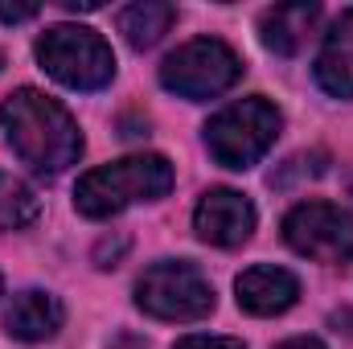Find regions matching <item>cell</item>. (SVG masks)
<instances>
[{
	"label": "cell",
	"instance_id": "3",
	"mask_svg": "<svg viewBox=\"0 0 353 349\" xmlns=\"http://www.w3.org/2000/svg\"><path fill=\"white\" fill-rule=\"evenodd\" d=\"M279 128H283L279 107L267 103L263 94H251V99H239V103L222 107L205 123V148L222 169H251L255 161L267 157Z\"/></svg>",
	"mask_w": 353,
	"mask_h": 349
},
{
	"label": "cell",
	"instance_id": "5",
	"mask_svg": "<svg viewBox=\"0 0 353 349\" xmlns=\"http://www.w3.org/2000/svg\"><path fill=\"white\" fill-rule=\"evenodd\" d=\"M243 79V58L218 41V37H193L181 50H173L161 66V83L181 99H218L222 90H230Z\"/></svg>",
	"mask_w": 353,
	"mask_h": 349
},
{
	"label": "cell",
	"instance_id": "12",
	"mask_svg": "<svg viewBox=\"0 0 353 349\" xmlns=\"http://www.w3.org/2000/svg\"><path fill=\"white\" fill-rule=\"evenodd\" d=\"M321 21V4H275L267 8L259 21V37L271 54L279 58H296L308 41V33Z\"/></svg>",
	"mask_w": 353,
	"mask_h": 349
},
{
	"label": "cell",
	"instance_id": "15",
	"mask_svg": "<svg viewBox=\"0 0 353 349\" xmlns=\"http://www.w3.org/2000/svg\"><path fill=\"white\" fill-rule=\"evenodd\" d=\"M173 349H247V346L234 341V337H185Z\"/></svg>",
	"mask_w": 353,
	"mask_h": 349
},
{
	"label": "cell",
	"instance_id": "6",
	"mask_svg": "<svg viewBox=\"0 0 353 349\" xmlns=\"http://www.w3.org/2000/svg\"><path fill=\"white\" fill-rule=\"evenodd\" d=\"M136 304L157 321H201L214 312V288L193 263L165 259L140 275Z\"/></svg>",
	"mask_w": 353,
	"mask_h": 349
},
{
	"label": "cell",
	"instance_id": "8",
	"mask_svg": "<svg viewBox=\"0 0 353 349\" xmlns=\"http://www.w3.org/2000/svg\"><path fill=\"white\" fill-rule=\"evenodd\" d=\"M193 230L214 247H239L255 230V206L239 189H210L193 210Z\"/></svg>",
	"mask_w": 353,
	"mask_h": 349
},
{
	"label": "cell",
	"instance_id": "9",
	"mask_svg": "<svg viewBox=\"0 0 353 349\" xmlns=\"http://www.w3.org/2000/svg\"><path fill=\"white\" fill-rule=\"evenodd\" d=\"M234 292H239V308H247L251 317H279L300 300V279L288 267L259 263L239 275Z\"/></svg>",
	"mask_w": 353,
	"mask_h": 349
},
{
	"label": "cell",
	"instance_id": "10",
	"mask_svg": "<svg viewBox=\"0 0 353 349\" xmlns=\"http://www.w3.org/2000/svg\"><path fill=\"white\" fill-rule=\"evenodd\" d=\"M62 321H66L62 300L50 296V292L29 288V292L12 296V304L4 312V333L17 337V341H50L62 329Z\"/></svg>",
	"mask_w": 353,
	"mask_h": 349
},
{
	"label": "cell",
	"instance_id": "2",
	"mask_svg": "<svg viewBox=\"0 0 353 349\" xmlns=\"http://www.w3.org/2000/svg\"><path fill=\"white\" fill-rule=\"evenodd\" d=\"M169 189H173V165L161 152H136L90 169L74 189V206L87 218H111L123 214L128 206L165 197Z\"/></svg>",
	"mask_w": 353,
	"mask_h": 349
},
{
	"label": "cell",
	"instance_id": "1",
	"mask_svg": "<svg viewBox=\"0 0 353 349\" xmlns=\"http://www.w3.org/2000/svg\"><path fill=\"white\" fill-rule=\"evenodd\" d=\"M0 123H4L12 152L33 173L58 177L83 157V132H79L74 115L58 99H50L33 87L12 90L0 103Z\"/></svg>",
	"mask_w": 353,
	"mask_h": 349
},
{
	"label": "cell",
	"instance_id": "13",
	"mask_svg": "<svg viewBox=\"0 0 353 349\" xmlns=\"http://www.w3.org/2000/svg\"><path fill=\"white\" fill-rule=\"evenodd\" d=\"M176 21V8L165 0H140V4H128L119 8V33L128 37L132 50H148L157 46Z\"/></svg>",
	"mask_w": 353,
	"mask_h": 349
},
{
	"label": "cell",
	"instance_id": "4",
	"mask_svg": "<svg viewBox=\"0 0 353 349\" xmlns=\"http://www.w3.org/2000/svg\"><path fill=\"white\" fill-rule=\"evenodd\" d=\"M37 62L70 90H99L115 79L111 46L87 25H54L37 41Z\"/></svg>",
	"mask_w": 353,
	"mask_h": 349
},
{
	"label": "cell",
	"instance_id": "14",
	"mask_svg": "<svg viewBox=\"0 0 353 349\" xmlns=\"http://www.w3.org/2000/svg\"><path fill=\"white\" fill-rule=\"evenodd\" d=\"M37 214H41L37 193L12 173H0V230H25Z\"/></svg>",
	"mask_w": 353,
	"mask_h": 349
},
{
	"label": "cell",
	"instance_id": "11",
	"mask_svg": "<svg viewBox=\"0 0 353 349\" xmlns=\"http://www.w3.org/2000/svg\"><path fill=\"white\" fill-rule=\"evenodd\" d=\"M316 83L337 99H353V8H345L325 33L316 54Z\"/></svg>",
	"mask_w": 353,
	"mask_h": 349
},
{
	"label": "cell",
	"instance_id": "7",
	"mask_svg": "<svg viewBox=\"0 0 353 349\" xmlns=\"http://www.w3.org/2000/svg\"><path fill=\"white\" fill-rule=\"evenodd\" d=\"M283 239L304 259L345 263L353 255V218L333 201H300L283 218Z\"/></svg>",
	"mask_w": 353,
	"mask_h": 349
},
{
	"label": "cell",
	"instance_id": "18",
	"mask_svg": "<svg viewBox=\"0 0 353 349\" xmlns=\"http://www.w3.org/2000/svg\"><path fill=\"white\" fill-rule=\"evenodd\" d=\"M0 62H4V58H0Z\"/></svg>",
	"mask_w": 353,
	"mask_h": 349
},
{
	"label": "cell",
	"instance_id": "16",
	"mask_svg": "<svg viewBox=\"0 0 353 349\" xmlns=\"http://www.w3.org/2000/svg\"><path fill=\"white\" fill-rule=\"evenodd\" d=\"M29 17H37V4H0V21H29Z\"/></svg>",
	"mask_w": 353,
	"mask_h": 349
},
{
	"label": "cell",
	"instance_id": "17",
	"mask_svg": "<svg viewBox=\"0 0 353 349\" xmlns=\"http://www.w3.org/2000/svg\"><path fill=\"white\" fill-rule=\"evenodd\" d=\"M275 349H325L316 337H292V341H283V346H275Z\"/></svg>",
	"mask_w": 353,
	"mask_h": 349
}]
</instances>
